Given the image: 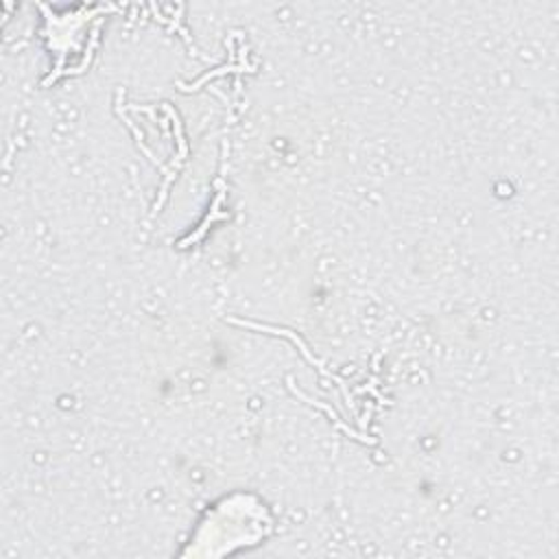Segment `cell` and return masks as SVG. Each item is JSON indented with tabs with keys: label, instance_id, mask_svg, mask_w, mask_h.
Here are the masks:
<instances>
[{
	"label": "cell",
	"instance_id": "6da1fadb",
	"mask_svg": "<svg viewBox=\"0 0 559 559\" xmlns=\"http://www.w3.org/2000/svg\"><path fill=\"white\" fill-rule=\"evenodd\" d=\"M275 531L271 504L255 491L231 489L205 507L179 557H225L262 546Z\"/></svg>",
	"mask_w": 559,
	"mask_h": 559
}]
</instances>
